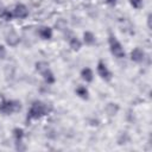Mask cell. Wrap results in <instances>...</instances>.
<instances>
[{"label": "cell", "mask_w": 152, "mask_h": 152, "mask_svg": "<svg viewBox=\"0 0 152 152\" xmlns=\"http://www.w3.org/2000/svg\"><path fill=\"white\" fill-rule=\"evenodd\" d=\"M52 110V106L48 104L43 101H34L31 104V108L27 113V121L30 120H34V119H39L46 114H49Z\"/></svg>", "instance_id": "cell-1"}, {"label": "cell", "mask_w": 152, "mask_h": 152, "mask_svg": "<svg viewBox=\"0 0 152 152\" xmlns=\"http://www.w3.org/2000/svg\"><path fill=\"white\" fill-rule=\"evenodd\" d=\"M20 109H21V103L17 100H10V101L2 100L0 102V112L6 115L20 112Z\"/></svg>", "instance_id": "cell-2"}, {"label": "cell", "mask_w": 152, "mask_h": 152, "mask_svg": "<svg viewBox=\"0 0 152 152\" xmlns=\"http://www.w3.org/2000/svg\"><path fill=\"white\" fill-rule=\"evenodd\" d=\"M108 43H109V49H110V52L113 56H115L116 58H124L125 57V50L115 36L110 34L108 38Z\"/></svg>", "instance_id": "cell-3"}, {"label": "cell", "mask_w": 152, "mask_h": 152, "mask_svg": "<svg viewBox=\"0 0 152 152\" xmlns=\"http://www.w3.org/2000/svg\"><path fill=\"white\" fill-rule=\"evenodd\" d=\"M97 72H99L100 77L102 80H104L106 82H109L112 80V72L109 71V69L107 68V65L102 61H100L97 63Z\"/></svg>", "instance_id": "cell-4"}, {"label": "cell", "mask_w": 152, "mask_h": 152, "mask_svg": "<svg viewBox=\"0 0 152 152\" xmlns=\"http://www.w3.org/2000/svg\"><path fill=\"white\" fill-rule=\"evenodd\" d=\"M13 15L19 19H25L28 15V10L24 4H17L13 10Z\"/></svg>", "instance_id": "cell-5"}, {"label": "cell", "mask_w": 152, "mask_h": 152, "mask_svg": "<svg viewBox=\"0 0 152 152\" xmlns=\"http://www.w3.org/2000/svg\"><path fill=\"white\" fill-rule=\"evenodd\" d=\"M131 59L135 63H141L145 59V52L140 48H135L131 52Z\"/></svg>", "instance_id": "cell-6"}, {"label": "cell", "mask_w": 152, "mask_h": 152, "mask_svg": "<svg viewBox=\"0 0 152 152\" xmlns=\"http://www.w3.org/2000/svg\"><path fill=\"white\" fill-rule=\"evenodd\" d=\"M19 42H20V38H19V36L15 32L11 31L10 33L6 34V43L10 46H17L19 44Z\"/></svg>", "instance_id": "cell-7"}, {"label": "cell", "mask_w": 152, "mask_h": 152, "mask_svg": "<svg viewBox=\"0 0 152 152\" xmlns=\"http://www.w3.org/2000/svg\"><path fill=\"white\" fill-rule=\"evenodd\" d=\"M38 34L43 39H51L52 38V28L49 26H42L38 28Z\"/></svg>", "instance_id": "cell-8"}, {"label": "cell", "mask_w": 152, "mask_h": 152, "mask_svg": "<svg viewBox=\"0 0 152 152\" xmlns=\"http://www.w3.org/2000/svg\"><path fill=\"white\" fill-rule=\"evenodd\" d=\"M42 74V76H43V78H44V81L48 83V84H53L55 83V81H56V78H55V76H53V74H52V71L48 68V69H45L43 72H40Z\"/></svg>", "instance_id": "cell-9"}, {"label": "cell", "mask_w": 152, "mask_h": 152, "mask_svg": "<svg viewBox=\"0 0 152 152\" xmlns=\"http://www.w3.org/2000/svg\"><path fill=\"white\" fill-rule=\"evenodd\" d=\"M81 77L86 81V82H91L93 78H94V74H93V70L90 68H83L81 70Z\"/></svg>", "instance_id": "cell-10"}, {"label": "cell", "mask_w": 152, "mask_h": 152, "mask_svg": "<svg viewBox=\"0 0 152 152\" xmlns=\"http://www.w3.org/2000/svg\"><path fill=\"white\" fill-rule=\"evenodd\" d=\"M83 40H84V43H86L87 45H93V44H95L96 38H95V36H94L93 32L86 31V32L83 33Z\"/></svg>", "instance_id": "cell-11"}, {"label": "cell", "mask_w": 152, "mask_h": 152, "mask_svg": "<svg viewBox=\"0 0 152 152\" xmlns=\"http://www.w3.org/2000/svg\"><path fill=\"white\" fill-rule=\"evenodd\" d=\"M76 94L83 100H88V97H89V91L84 86H78L76 88Z\"/></svg>", "instance_id": "cell-12"}, {"label": "cell", "mask_w": 152, "mask_h": 152, "mask_svg": "<svg viewBox=\"0 0 152 152\" xmlns=\"http://www.w3.org/2000/svg\"><path fill=\"white\" fill-rule=\"evenodd\" d=\"M69 45H70V48H71L74 51H77V50L81 49L82 43H81V40H80L77 37H72V38L70 39V42H69Z\"/></svg>", "instance_id": "cell-13"}, {"label": "cell", "mask_w": 152, "mask_h": 152, "mask_svg": "<svg viewBox=\"0 0 152 152\" xmlns=\"http://www.w3.org/2000/svg\"><path fill=\"white\" fill-rule=\"evenodd\" d=\"M13 135H14L15 142H20L23 140V138H24V129L19 128V127H15L13 129Z\"/></svg>", "instance_id": "cell-14"}, {"label": "cell", "mask_w": 152, "mask_h": 152, "mask_svg": "<svg viewBox=\"0 0 152 152\" xmlns=\"http://www.w3.org/2000/svg\"><path fill=\"white\" fill-rule=\"evenodd\" d=\"M106 110H107V113L109 115H115L118 113V110H119V106L116 103H108Z\"/></svg>", "instance_id": "cell-15"}, {"label": "cell", "mask_w": 152, "mask_h": 152, "mask_svg": "<svg viewBox=\"0 0 152 152\" xmlns=\"http://www.w3.org/2000/svg\"><path fill=\"white\" fill-rule=\"evenodd\" d=\"M49 68V64L46 62H37L36 63V69L39 71V72H43L45 69Z\"/></svg>", "instance_id": "cell-16"}, {"label": "cell", "mask_w": 152, "mask_h": 152, "mask_svg": "<svg viewBox=\"0 0 152 152\" xmlns=\"http://www.w3.org/2000/svg\"><path fill=\"white\" fill-rule=\"evenodd\" d=\"M129 4H131L134 8H137V10L141 8V7H142V5H144L142 0H129Z\"/></svg>", "instance_id": "cell-17"}, {"label": "cell", "mask_w": 152, "mask_h": 152, "mask_svg": "<svg viewBox=\"0 0 152 152\" xmlns=\"http://www.w3.org/2000/svg\"><path fill=\"white\" fill-rule=\"evenodd\" d=\"M5 56H6V50L2 45H0V58H5Z\"/></svg>", "instance_id": "cell-18"}, {"label": "cell", "mask_w": 152, "mask_h": 152, "mask_svg": "<svg viewBox=\"0 0 152 152\" xmlns=\"http://www.w3.org/2000/svg\"><path fill=\"white\" fill-rule=\"evenodd\" d=\"M116 1H118V0H106V2H107L108 5H112V6H114V5L116 4Z\"/></svg>", "instance_id": "cell-19"}, {"label": "cell", "mask_w": 152, "mask_h": 152, "mask_svg": "<svg viewBox=\"0 0 152 152\" xmlns=\"http://www.w3.org/2000/svg\"><path fill=\"white\" fill-rule=\"evenodd\" d=\"M147 24H148V27H151V14H148L147 17Z\"/></svg>", "instance_id": "cell-20"}]
</instances>
